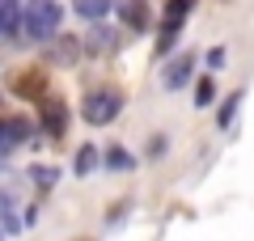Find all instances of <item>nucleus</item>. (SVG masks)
I'll use <instances>...</instances> for the list:
<instances>
[{
	"mask_svg": "<svg viewBox=\"0 0 254 241\" xmlns=\"http://www.w3.org/2000/svg\"><path fill=\"white\" fill-rule=\"evenodd\" d=\"M72 4H76V13H81L85 21H98V17L110 13V0H72Z\"/></svg>",
	"mask_w": 254,
	"mask_h": 241,
	"instance_id": "obj_8",
	"label": "nucleus"
},
{
	"mask_svg": "<svg viewBox=\"0 0 254 241\" xmlns=\"http://www.w3.org/2000/svg\"><path fill=\"white\" fill-rule=\"evenodd\" d=\"M38 123H43L51 135H64L68 131V106H64L60 98H43L38 102Z\"/></svg>",
	"mask_w": 254,
	"mask_h": 241,
	"instance_id": "obj_3",
	"label": "nucleus"
},
{
	"mask_svg": "<svg viewBox=\"0 0 254 241\" xmlns=\"http://www.w3.org/2000/svg\"><path fill=\"white\" fill-rule=\"evenodd\" d=\"M190 76H195V55H174L161 72V85L165 89H182V85H190Z\"/></svg>",
	"mask_w": 254,
	"mask_h": 241,
	"instance_id": "obj_4",
	"label": "nucleus"
},
{
	"mask_svg": "<svg viewBox=\"0 0 254 241\" xmlns=\"http://www.w3.org/2000/svg\"><path fill=\"white\" fill-rule=\"evenodd\" d=\"M106 165H110L115 174H123V170H131V165H136V157H131L127 148H110V152H106Z\"/></svg>",
	"mask_w": 254,
	"mask_h": 241,
	"instance_id": "obj_12",
	"label": "nucleus"
},
{
	"mask_svg": "<svg viewBox=\"0 0 254 241\" xmlns=\"http://www.w3.org/2000/svg\"><path fill=\"white\" fill-rule=\"evenodd\" d=\"M212 98H216V85H212V80H199V85H195V106H208Z\"/></svg>",
	"mask_w": 254,
	"mask_h": 241,
	"instance_id": "obj_14",
	"label": "nucleus"
},
{
	"mask_svg": "<svg viewBox=\"0 0 254 241\" xmlns=\"http://www.w3.org/2000/svg\"><path fill=\"white\" fill-rule=\"evenodd\" d=\"M237 106H242V89H237V93H229V98H225V106H220V115H216V123L225 127V131L233 127V119H237Z\"/></svg>",
	"mask_w": 254,
	"mask_h": 241,
	"instance_id": "obj_10",
	"label": "nucleus"
},
{
	"mask_svg": "<svg viewBox=\"0 0 254 241\" xmlns=\"http://www.w3.org/2000/svg\"><path fill=\"white\" fill-rule=\"evenodd\" d=\"M123 21H127V26H136V30H144V21H148L144 0H123Z\"/></svg>",
	"mask_w": 254,
	"mask_h": 241,
	"instance_id": "obj_9",
	"label": "nucleus"
},
{
	"mask_svg": "<svg viewBox=\"0 0 254 241\" xmlns=\"http://www.w3.org/2000/svg\"><path fill=\"white\" fill-rule=\"evenodd\" d=\"M76 51H81V43H76V38H60V43L51 47V55H47V60H51V63H76Z\"/></svg>",
	"mask_w": 254,
	"mask_h": 241,
	"instance_id": "obj_7",
	"label": "nucleus"
},
{
	"mask_svg": "<svg viewBox=\"0 0 254 241\" xmlns=\"http://www.w3.org/2000/svg\"><path fill=\"white\" fill-rule=\"evenodd\" d=\"M190 4H195V0H170V4H165V21H178L182 26V17L190 13Z\"/></svg>",
	"mask_w": 254,
	"mask_h": 241,
	"instance_id": "obj_13",
	"label": "nucleus"
},
{
	"mask_svg": "<svg viewBox=\"0 0 254 241\" xmlns=\"http://www.w3.org/2000/svg\"><path fill=\"white\" fill-rule=\"evenodd\" d=\"M119 110H123V93L119 89H93V93H85V102H81V119L89 127H106V123H115L119 119Z\"/></svg>",
	"mask_w": 254,
	"mask_h": 241,
	"instance_id": "obj_2",
	"label": "nucleus"
},
{
	"mask_svg": "<svg viewBox=\"0 0 254 241\" xmlns=\"http://www.w3.org/2000/svg\"><path fill=\"white\" fill-rule=\"evenodd\" d=\"M98 161H102V152L93 148V144H81V152H76V165H72V170H76V174H89Z\"/></svg>",
	"mask_w": 254,
	"mask_h": 241,
	"instance_id": "obj_11",
	"label": "nucleus"
},
{
	"mask_svg": "<svg viewBox=\"0 0 254 241\" xmlns=\"http://www.w3.org/2000/svg\"><path fill=\"white\" fill-rule=\"evenodd\" d=\"M30 135V127L26 123H13V119H0V152H9V148H17L21 140Z\"/></svg>",
	"mask_w": 254,
	"mask_h": 241,
	"instance_id": "obj_5",
	"label": "nucleus"
},
{
	"mask_svg": "<svg viewBox=\"0 0 254 241\" xmlns=\"http://www.w3.org/2000/svg\"><path fill=\"white\" fill-rule=\"evenodd\" d=\"M208 68H225V47H212L208 51Z\"/></svg>",
	"mask_w": 254,
	"mask_h": 241,
	"instance_id": "obj_15",
	"label": "nucleus"
},
{
	"mask_svg": "<svg viewBox=\"0 0 254 241\" xmlns=\"http://www.w3.org/2000/svg\"><path fill=\"white\" fill-rule=\"evenodd\" d=\"M64 26V9L55 0H30L26 9H21V34L30 43H51Z\"/></svg>",
	"mask_w": 254,
	"mask_h": 241,
	"instance_id": "obj_1",
	"label": "nucleus"
},
{
	"mask_svg": "<svg viewBox=\"0 0 254 241\" xmlns=\"http://www.w3.org/2000/svg\"><path fill=\"white\" fill-rule=\"evenodd\" d=\"M0 212H4V203H0Z\"/></svg>",
	"mask_w": 254,
	"mask_h": 241,
	"instance_id": "obj_16",
	"label": "nucleus"
},
{
	"mask_svg": "<svg viewBox=\"0 0 254 241\" xmlns=\"http://www.w3.org/2000/svg\"><path fill=\"white\" fill-rule=\"evenodd\" d=\"M21 26V0H0V34H13Z\"/></svg>",
	"mask_w": 254,
	"mask_h": 241,
	"instance_id": "obj_6",
	"label": "nucleus"
}]
</instances>
